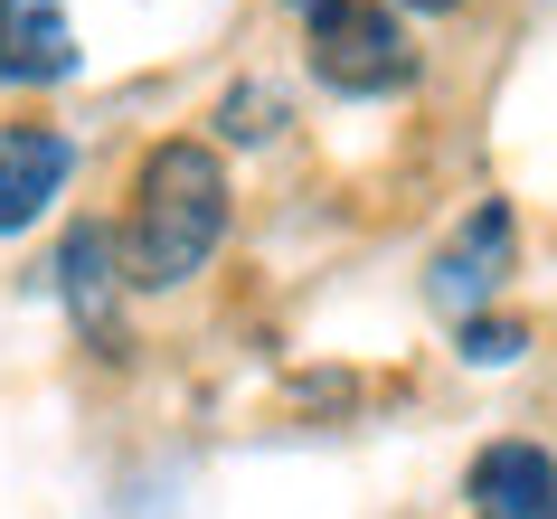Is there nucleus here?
Masks as SVG:
<instances>
[{
    "mask_svg": "<svg viewBox=\"0 0 557 519\" xmlns=\"http://www.w3.org/2000/svg\"><path fill=\"white\" fill-rule=\"evenodd\" d=\"M472 510L482 519H557V454L548 444H482L472 454Z\"/></svg>",
    "mask_w": 557,
    "mask_h": 519,
    "instance_id": "4",
    "label": "nucleus"
},
{
    "mask_svg": "<svg viewBox=\"0 0 557 519\" xmlns=\"http://www.w3.org/2000/svg\"><path fill=\"white\" fill-rule=\"evenodd\" d=\"M500 264H510V208H472V227L454 236V256L435 264V302H454V312H472L482 293L500 284Z\"/></svg>",
    "mask_w": 557,
    "mask_h": 519,
    "instance_id": "6",
    "label": "nucleus"
},
{
    "mask_svg": "<svg viewBox=\"0 0 557 519\" xmlns=\"http://www.w3.org/2000/svg\"><path fill=\"white\" fill-rule=\"evenodd\" d=\"M312 76L331 95H397L416 76L407 20L379 0H312Z\"/></svg>",
    "mask_w": 557,
    "mask_h": 519,
    "instance_id": "2",
    "label": "nucleus"
},
{
    "mask_svg": "<svg viewBox=\"0 0 557 519\" xmlns=\"http://www.w3.org/2000/svg\"><path fill=\"white\" fill-rule=\"evenodd\" d=\"M0 76L10 86H66L76 76L66 0H0Z\"/></svg>",
    "mask_w": 557,
    "mask_h": 519,
    "instance_id": "5",
    "label": "nucleus"
},
{
    "mask_svg": "<svg viewBox=\"0 0 557 519\" xmlns=\"http://www.w3.org/2000/svg\"><path fill=\"white\" fill-rule=\"evenodd\" d=\"M274 123H284V104L264 86H236L227 95V143H274Z\"/></svg>",
    "mask_w": 557,
    "mask_h": 519,
    "instance_id": "9",
    "label": "nucleus"
},
{
    "mask_svg": "<svg viewBox=\"0 0 557 519\" xmlns=\"http://www.w3.org/2000/svg\"><path fill=\"white\" fill-rule=\"evenodd\" d=\"M397 10H463V0H397Z\"/></svg>",
    "mask_w": 557,
    "mask_h": 519,
    "instance_id": "10",
    "label": "nucleus"
},
{
    "mask_svg": "<svg viewBox=\"0 0 557 519\" xmlns=\"http://www.w3.org/2000/svg\"><path fill=\"white\" fill-rule=\"evenodd\" d=\"M66 171H76L66 133H48V123H10V133H0V236H20L29 218H48V199L66 189Z\"/></svg>",
    "mask_w": 557,
    "mask_h": 519,
    "instance_id": "3",
    "label": "nucleus"
},
{
    "mask_svg": "<svg viewBox=\"0 0 557 519\" xmlns=\"http://www.w3.org/2000/svg\"><path fill=\"white\" fill-rule=\"evenodd\" d=\"M520 349H529V331H520V321H482V312L463 321V359H472V369H510Z\"/></svg>",
    "mask_w": 557,
    "mask_h": 519,
    "instance_id": "8",
    "label": "nucleus"
},
{
    "mask_svg": "<svg viewBox=\"0 0 557 519\" xmlns=\"http://www.w3.org/2000/svg\"><path fill=\"white\" fill-rule=\"evenodd\" d=\"M227 236V171L208 143H161L133 180V284H189Z\"/></svg>",
    "mask_w": 557,
    "mask_h": 519,
    "instance_id": "1",
    "label": "nucleus"
},
{
    "mask_svg": "<svg viewBox=\"0 0 557 519\" xmlns=\"http://www.w3.org/2000/svg\"><path fill=\"white\" fill-rule=\"evenodd\" d=\"M58 274H66V312H76V331H104V321H114V236L76 227V236H66V256H58Z\"/></svg>",
    "mask_w": 557,
    "mask_h": 519,
    "instance_id": "7",
    "label": "nucleus"
}]
</instances>
